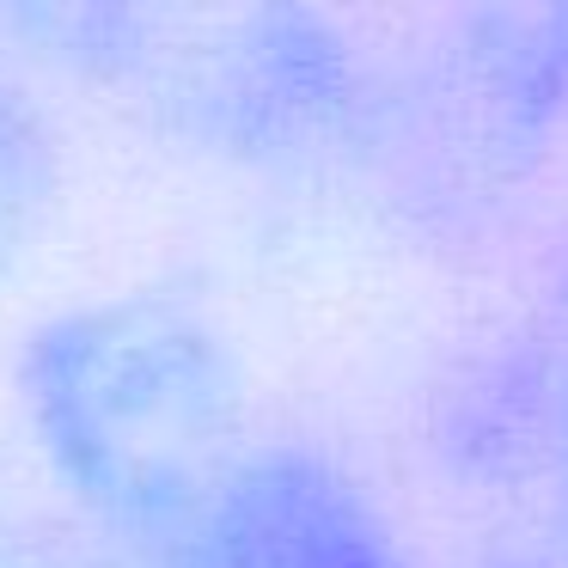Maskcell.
<instances>
[{
  "mask_svg": "<svg viewBox=\"0 0 568 568\" xmlns=\"http://www.w3.org/2000/svg\"><path fill=\"white\" fill-rule=\"evenodd\" d=\"M202 568H404L385 514L306 446H251L202 538Z\"/></svg>",
  "mask_w": 568,
  "mask_h": 568,
  "instance_id": "3",
  "label": "cell"
},
{
  "mask_svg": "<svg viewBox=\"0 0 568 568\" xmlns=\"http://www.w3.org/2000/svg\"><path fill=\"white\" fill-rule=\"evenodd\" d=\"M43 458L135 568H202L226 483L251 458L233 348L178 294H111L19 348Z\"/></svg>",
  "mask_w": 568,
  "mask_h": 568,
  "instance_id": "1",
  "label": "cell"
},
{
  "mask_svg": "<svg viewBox=\"0 0 568 568\" xmlns=\"http://www.w3.org/2000/svg\"><path fill=\"white\" fill-rule=\"evenodd\" d=\"M50 55L148 92L184 135L221 153H270L348 104V62L331 26L306 13H153L62 7L19 13Z\"/></svg>",
  "mask_w": 568,
  "mask_h": 568,
  "instance_id": "2",
  "label": "cell"
},
{
  "mask_svg": "<svg viewBox=\"0 0 568 568\" xmlns=\"http://www.w3.org/2000/svg\"><path fill=\"white\" fill-rule=\"evenodd\" d=\"M0 568H129V562L87 538H74L68 526L13 519V526H0Z\"/></svg>",
  "mask_w": 568,
  "mask_h": 568,
  "instance_id": "5",
  "label": "cell"
},
{
  "mask_svg": "<svg viewBox=\"0 0 568 568\" xmlns=\"http://www.w3.org/2000/svg\"><path fill=\"white\" fill-rule=\"evenodd\" d=\"M55 202V135L38 99L0 62V287L38 245L43 214Z\"/></svg>",
  "mask_w": 568,
  "mask_h": 568,
  "instance_id": "4",
  "label": "cell"
}]
</instances>
